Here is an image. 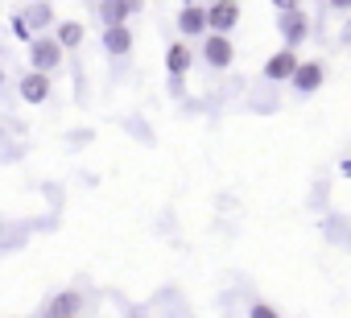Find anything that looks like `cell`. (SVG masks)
I'll return each mask as SVG.
<instances>
[{
  "mask_svg": "<svg viewBox=\"0 0 351 318\" xmlns=\"http://www.w3.org/2000/svg\"><path fill=\"white\" fill-rule=\"evenodd\" d=\"M322 232H326L330 240H339V244H351V228H347V219H343V215H330V219L322 223Z\"/></svg>",
  "mask_w": 351,
  "mask_h": 318,
  "instance_id": "cell-15",
  "label": "cell"
},
{
  "mask_svg": "<svg viewBox=\"0 0 351 318\" xmlns=\"http://www.w3.org/2000/svg\"><path fill=\"white\" fill-rule=\"evenodd\" d=\"M186 5H199V0H186Z\"/></svg>",
  "mask_w": 351,
  "mask_h": 318,
  "instance_id": "cell-22",
  "label": "cell"
},
{
  "mask_svg": "<svg viewBox=\"0 0 351 318\" xmlns=\"http://www.w3.org/2000/svg\"><path fill=\"white\" fill-rule=\"evenodd\" d=\"M277 29H281V38H285V50H298V46L310 38V21H306L302 9L281 13V17H277Z\"/></svg>",
  "mask_w": 351,
  "mask_h": 318,
  "instance_id": "cell-1",
  "label": "cell"
},
{
  "mask_svg": "<svg viewBox=\"0 0 351 318\" xmlns=\"http://www.w3.org/2000/svg\"><path fill=\"white\" fill-rule=\"evenodd\" d=\"M240 21V5L236 0H215V5L207 9V29L211 34H232Z\"/></svg>",
  "mask_w": 351,
  "mask_h": 318,
  "instance_id": "cell-4",
  "label": "cell"
},
{
  "mask_svg": "<svg viewBox=\"0 0 351 318\" xmlns=\"http://www.w3.org/2000/svg\"><path fill=\"white\" fill-rule=\"evenodd\" d=\"M99 25L104 29L108 25H128V13H124L120 0H104V5H99Z\"/></svg>",
  "mask_w": 351,
  "mask_h": 318,
  "instance_id": "cell-13",
  "label": "cell"
},
{
  "mask_svg": "<svg viewBox=\"0 0 351 318\" xmlns=\"http://www.w3.org/2000/svg\"><path fill=\"white\" fill-rule=\"evenodd\" d=\"M298 50H277L269 62H265V79L269 83H285V79H293V71H298Z\"/></svg>",
  "mask_w": 351,
  "mask_h": 318,
  "instance_id": "cell-6",
  "label": "cell"
},
{
  "mask_svg": "<svg viewBox=\"0 0 351 318\" xmlns=\"http://www.w3.org/2000/svg\"><path fill=\"white\" fill-rule=\"evenodd\" d=\"M191 62H195V54H191V46H182V42H173V46L165 50V71H169V75H182V79H186Z\"/></svg>",
  "mask_w": 351,
  "mask_h": 318,
  "instance_id": "cell-12",
  "label": "cell"
},
{
  "mask_svg": "<svg viewBox=\"0 0 351 318\" xmlns=\"http://www.w3.org/2000/svg\"><path fill=\"white\" fill-rule=\"evenodd\" d=\"M178 29H182L186 38H199V34L207 29V9H203V5H186V9L178 13Z\"/></svg>",
  "mask_w": 351,
  "mask_h": 318,
  "instance_id": "cell-9",
  "label": "cell"
},
{
  "mask_svg": "<svg viewBox=\"0 0 351 318\" xmlns=\"http://www.w3.org/2000/svg\"><path fill=\"white\" fill-rule=\"evenodd\" d=\"M29 62H34L38 75H50V71L62 62V46H58L54 38H34V46H29Z\"/></svg>",
  "mask_w": 351,
  "mask_h": 318,
  "instance_id": "cell-2",
  "label": "cell"
},
{
  "mask_svg": "<svg viewBox=\"0 0 351 318\" xmlns=\"http://www.w3.org/2000/svg\"><path fill=\"white\" fill-rule=\"evenodd\" d=\"M120 5H124V13L132 17V13H141V9H145V0H120Z\"/></svg>",
  "mask_w": 351,
  "mask_h": 318,
  "instance_id": "cell-18",
  "label": "cell"
},
{
  "mask_svg": "<svg viewBox=\"0 0 351 318\" xmlns=\"http://www.w3.org/2000/svg\"><path fill=\"white\" fill-rule=\"evenodd\" d=\"M71 318H79V314H71Z\"/></svg>",
  "mask_w": 351,
  "mask_h": 318,
  "instance_id": "cell-23",
  "label": "cell"
},
{
  "mask_svg": "<svg viewBox=\"0 0 351 318\" xmlns=\"http://www.w3.org/2000/svg\"><path fill=\"white\" fill-rule=\"evenodd\" d=\"M21 95H25V103H46V99H50V75L29 71V75L21 79Z\"/></svg>",
  "mask_w": 351,
  "mask_h": 318,
  "instance_id": "cell-7",
  "label": "cell"
},
{
  "mask_svg": "<svg viewBox=\"0 0 351 318\" xmlns=\"http://www.w3.org/2000/svg\"><path fill=\"white\" fill-rule=\"evenodd\" d=\"M248 314H252V318H281V314H277V310H273L269 302H256V306H252Z\"/></svg>",
  "mask_w": 351,
  "mask_h": 318,
  "instance_id": "cell-17",
  "label": "cell"
},
{
  "mask_svg": "<svg viewBox=\"0 0 351 318\" xmlns=\"http://www.w3.org/2000/svg\"><path fill=\"white\" fill-rule=\"evenodd\" d=\"M104 50L116 54V58L128 54V50H132V29H128V25H108V29H104Z\"/></svg>",
  "mask_w": 351,
  "mask_h": 318,
  "instance_id": "cell-10",
  "label": "cell"
},
{
  "mask_svg": "<svg viewBox=\"0 0 351 318\" xmlns=\"http://www.w3.org/2000/svg\"><path fill=\"white\" fill-rule=\"evenodd\" d=\"M54 42H58V46H71V50H75V46L83 42V25H79V21H62V25H58V38H54Z\"/></svg>",
  "mask_w": 351,
  "mask_h": 318,
  "instance_id": "cell-14",
  "label": "cell"
},
{
  "mask_svg": "<svg viewBox=\"0 0 351 318\" xmlns=\"http://www.w3.org/2000/svg\"><path fill=\"white\" fill-rule=\"evenodd\" d=\"M339 42H343V46H351V21L343 25V38H339Z\"/></svg>",
  "mask_w": 351,
  "mask_h": 318,
  "instance_id": "cell-21",
  "label": "cell"
},
{
  "mask_svg": "<svg viewBox=\"0 0 351 318\" xmlns=\"http://www.w3.org/2000/svg\"><path fill=\"white\" fill-rule=\"evenodd\" d=\"M232 58H236V46H232L228 34H211V38L203 42V62H207V66L223 71V66H232Z\"/></svg>",
  "mask_w": 351,
  "mask_h": 318,
  "instance_id": "cell-3",
  "label": "cell"
},
{
  "mask_svg": "<svg viewBox=\"0 0 351 318\" xmlns=\"http://www.w3.org/2000/svg\"><path fill=\"white\" fill-rule=\"evenodd\" d=\"M169 95L173 99H186V79L182 75H169Z\"/></svg>",
  "mask_w": 351,
  "mask_h": 318,
  "instance_id": "cell-16",
  "label": "cell"
},
{
  "mask_svg": "<svg viewBox=\"0 0 351 318\" xmlns=\"http://www.w3.org/2000/svg\"><path fill=\"white\" fill-rule=\"evenodd\" d=\"M269 5H277L281 13H289V9H298V0H269Z\"/></svg>",
  "mask_w": 351,
  "mask_h": 318,
  "instance_id": "cell-19",
  "label": "cell"
},
{
  "mask_svg": "<svg viewBox=\"0 0 351 318\" xmlns=\"http://www.w3.org/2000/svg\"><path fill=\"white\" fill-rule=\"evenodd\" d=\"M21 21H25V29H46L54 21V5H50V0H34V5H25Z\"/></svg>",
  "mask_w": 351,
  "mask_h": 318,
  "instance_id": "cell-11",
  "label": "cell"
},
{
  "mask_svg": "<svg viewBox=\"0 0 351 318\" xmlns=\"http://www.w3.org/2000/svg\"><path fill=\"white\" fill-rule=\"evenodd\" d=\"M322 79H326V66L322 62H298V71H293V91L298 95H314L318 87H322Z\"/></svg>",
  "mask_w": 351,
  "mask_h": 318,
  "instance_id": "cell-5",
  "label": "cell"
},
{
  "mask_svg": "<svg viewBox=\"0 0 351 318\" xmlns=\"http://www.w3.org/2000/svg\"><path fill=\"white\" fill-rule=\"evenodd\" d=\"M79 306H83V297L75 289H62L58 297H50V306H46L42 318H71V314H79Z\"/></svg>",
  "mask_w": 351,
  "mask_h": 318,
  "instance_id": "cell-8",
  "label": "cell"
},
{
  "mask_svg": "<svg viewBox=\"0 0 351 318\" xmlns=\"http://www.w3.org/2000/svg\"><path fill=\"white\" fill-rule=\"evenodd\" d=\"M326 5H330L335 13H347V9H351V0H326Z\"/></svg>",
  "mask_w": 351,
  "mask_h": 318,
  "instance_id": "cell-20",
  "label": "cell"
}]
</instances>
